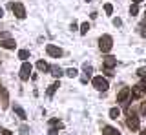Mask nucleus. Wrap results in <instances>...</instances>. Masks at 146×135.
I'll list each match as a JSON object with an SVG mask.
<instances>
[{"mask_svg":"<svg viewBox=\"0 0 146 135\" xmlns=\"http://www.w3.org/2000/svg\"><path fill=\"white\" fill-rule=\"evenodd\" d=\"M141 2H143V0H133V4H141Z\"/></svg>","mask_w":146,"mask_h":135,"instance_id":"33","label":"nucleus"},{"mask_svg":"<svg viewBox=\"0 0 146 135\" xmlns=\"http://www.w3.org/2000/svg\"><path fill=\"white\" fill-rule=\"evenodd\" d=\"M141 35H143V37H146V28H141Z\"/></svg>","mask_w":146,"mask_h":135,"instance_id":"31","label":"nucleus"},{"mask_svg":"<svg viewBox=\"0 0 146 135\" xmlns=\"http://www.w3.org/2000/svg\"><path fill=\"white\" fill-rule=\"evenodd\" d=\"M86 2H90V0H86Z\"/></svg>","mask_w":146,"mask_h":135,"instance_id":"35","label":"nucleus"},{"mask_svg":"<svg viewBox=\"0 0 146 135\" xmlns=\"http://www.w3.org/2000/svg\"><path fill=\"white\" fill-rule=\"evenodd\" d=\"M0 46L6 48V49H13L17 44H15V40H13V38H2V40H0Z\"/></svg>","mask_w":146,"mask_h":135,"instance_id":"10","label":"nucleus"},{"mask_svg":"<svg viewBox=\"0 0 146 135\" xmlns=\"http://www.w3.org/2000/svg\"><path fill=\"white\" fill-rule=\"evenodd\" d=\"M2 17H4V9H2V7H0V19H2Z\"/></svg>","mask_w":146,"mask_h":135,"instance_id":"32","label":"nucleus"},{"mask_svg":"<svg viewBox=\"0 0 146 135\" xmlns=\"http://www.w3.org/2000/svg\"><path fill=\"white\" fill-rule=\"evenodd\" d=\"M0 132H2V135H11V132H9V130H6V128L0 130Z\"/></svg>","mask_w":146,"mask_h":135,"instance_id":"30","label":"nucleus"},{"mask_svg":"<svg viewBox=\"0 0 146 135\" xmlns=\"http://www.w3.org/2000/svg\"><path fill=\"white\" fill-rule=\"evenodd\" d=\"M113 26H115V28H121V26H122V20L121 19H113Z\"/></svg>","mask_w":146,"mask_h":135,"instance_id":"27","label":"nucleus"},{"mask_svg":"<svg viewBox=\"0 0 146 135\" xmlns=\"http://www.w3.org/2000/svg\"><path fill=\"white\" fill-rule=\"evenodd\" d=\"M104 11H106L108 15H110V13L113 11V6H111V4H106V6H104Z\"/></svg>","mask_w":146,"mask_h":135,"instance_id":"26","label":"nucleus"},{"mask_svg":"<svg viewBox=\"0 0 146 135\" xmlns=\"http://www.w3.org/2000/svg\"><path fill=\"white\" fill-rule=\"evenodd\" d=\"M88 31H90V24H88V22H84V24L80 26V33H82V35H86Z\"/></svg>","mask_w":146,"mask_h":135,"instance_id":"20","label":"nucleus"},{"mask_svg":"<svg viewBox=\"0 0 146 135\" xmlns=\"http://www.w3.org/2000/svg\"><path fill=\"white\" fill-rule=\"evenodd\" d=\"M49 124L55 126V128H57V126H58V128H62V122H60L58 119H51V120H49Z\"/></svg>","mask_w":146,"mask_h":135,"instance_id":"21","label":"nucleus"},{"mask_svg":"<svg viewBox=\"0 0 146 135\" xmlns=\"http://www.w3.org/2000/svg\"><path fill=\"white\" fill-rule=\"evenodd\" d=\"M46 51H48L49 57H55V58H60L62 57V49L57 48V46H53V44H48V46H46Z\"/></svg>","mask_w":146,"mask_h":135,"instance_id":"6","label":"nucleus"},{"mask_svg":"<svg viewBox=\"0 0 146 135\" xmlns=\"http://www.w3.org/2000/svg\"><path fill=\"white\" fill-rule=\"evenodd\" d=\"M91 82H93V88L99 89V91H106V89L110 88V86H108V80L104 79V77H95Z\"/></svg>","mask_w":146,"mask_h":135,"instance_id":"3","label":"nucleus"},{"mask_svg":"<svg viewBox=\"0 0 146 135\" xmlns=\"http://www.w3.org/2000/svg\"><path fill=\"white\" fill-rule=\"evenodd\" d=\"M49 71H51V75H53V77H57V79L64 75V71H62L58 66H51V68H49Z\"/></svg>","mask_w":146,"mask_h":135,"instance_id":"14","label":"nucleus"},{"mask_svg":"<svg viewBox=\"0 0 146 135\" xmlns=\"http://www.w3.org/2000/svg\"><path fill=\"white\" fill-rule=\"evenodd\" d=\"M66 75H68V77H71V79H75V77H77V75H79V71H77V69H75V68H70V69H68V71H66Z\"/></svg>","mask_w":146,"mask_h":135,"instance_id":"19","label":"nucleus"},{"mask_svg":"<svg viewBox=\"0 0 146 135\" xmlns=\"http://www.w3.org/2000/svg\"><path fill=\"white\" fill-rule=\"evenodd\" d=\"M130 95H131V99H139V97L146 95V84L143 82V84H137V86H133V88L130 89Z\"/></svg>","mask_w":146,"mask_h":135,"instance_id":"2","label":"nucleus"},{"mask_svg":"<svg viewBox=\"0 0 146 135\" xmlns=\"http://www.w3.org/2000/svg\"><path fill=\"white\" fill-rule=\"evenodd\" d=\"M119 115H121L119 108H111V110H110V119H119Z\"/></svg>","mask_w":146,"mask_h":135,"instance_id":"17","label":"nucleus"},{"mask_svg":"<svg viewBox=\"0 0 146 135\" xmlns=\"http://www.w3.org/2000/svg\"><path fill=\"white\" fill-rule=\"evenodd\" d=\"M82 71H84V75H86V77H84V80H82V82H88V79L91 77V73H93V68H91V66L88 64V62H86V64L82 66Z\"/></svg>","mask_w":146,"mask_h":135,"instance_id":"11","label":"nucleus"},{"mask_svg":"<svg viewBox=\"0 0 146 135\" xmlns=\"http://www.w3.org/2000/svg\"><path fill=\"white\" fill-rule=\"evenodd\" d=\"M141 113H143V115H146V101L143 102V106H141Z\"/></svg>","mask_w":146,"mask_h":135,"instance_id":"29","label":"nucleus"},{"mask_svg":"<svg viewBox=\"0 0 146 135\" xmlns=\"http://www.w3.org/2000/svg\"><path fill=\"white\" fill-rule=\"evenodd\" d=\"M137 13H139V7H137V4H133V6L130 7V15L133 17V15H137Z\"/></svg>","mask_w":146,"mask_h":135,"instance_id":"23","label":"nucleus"},{"mask_svg":"<svg viewBox=\"0 0 146 135\" xmlns=\"http://www.w3.org/2000/svg\"><path fill=\"white\" fill-rule=\"evenodd\" d=\"M57 88H58V82H53V84H51V86H49V88H48V91H46V93H48V97H51V95H53V93H55V91H57Z\"/></svg>","mask_w":146,"mask_h":135,"instance_id":"16","label":"nucleus"},{"mask_svg":"<svg viewBox=\"0 0 146 135\" xmlns=\"http://www.w3.org/2000/svg\"><path fill=\"white\" fill-rule=\"evenodd\" d=\"M18 58L26 62L27 58H29V51H27V49H20V51H18Z\"/></svg>","mask_w":146,"mask_h":135,"instance_id":"15","label":"nucleus"},{"mask_svg":"<svg viewBox=\"0 0 146 135\" xmlns=\"http://www.w3.org/2000/svg\"><path fill=\"white\" fill-rule=\"evenodd\" d=\"M0 88H2V84H0Z\"/></svg>","mask_w":146,"mask_h":135,"instance_id":"36","label":"nucleus"},{"mask_svg":"<svg viewBox=\"0 0 146 135\" xmlns=\"http://www.w3.org/2000/svg\"><path fill=\"white\" fill-rule=\"evenodd\" d=\"M126 126L131 130V132H137V130H139V117L130 113L128 115V120H126Z\"/></svg>","mask_w":146,"mask_h":135,"instance_id":"5","label":"nucleus"},{"mask_svg":"<svg viewBox=\"0 0 146 135\" xmlns=\"http://www.w3.org/2000/svg\"><path fill=\"white\" fill-rule=\"evenodd\" d=\"M102 64H104V68H106V69H111V68H115V66H117V58H115V57H111V55H108V57H104Z\"/></svg>","mask_w":146,"mask_h":135,"instance_id":"8","label":"nucleus"},{"mask_svg":"<svg viewBox=\"0 0 146 135\" xmlns=\"http://www.w3.org/2000/svg\"><path fill=\"white\" fill-rule=\"evenodd\" d=\"M9 7L13 9V13H15L17 19H24V17H26V9H24V6H22L20 2H17V4H9Z\"/></svg>","mask_w":146,"mask_h":135,"instance_id":"4","label":"nucleus"},{"mask_svg":"<svg viewBox=\"0 0 146 135\" xmlns=\"http://www.w3.org/2000/svg\"><path fill=\"white\" fill-rule=\"evenodd\" d=\"M2 38H11V35H9L7 31H2V33H0V40Z\"/></svg>","mask_w":146,"mask_h":135,"instance_id":"28","label":"nucleus"},{"mask_svg":"<svg viewBox=\"0 0 146 135\" xmlns=\"http://www.w3.org/2000/svg\"><path fill=\"white\" fill-rule=\"evenodd\" d=\"M141 135H146V130H144V132H141Z\"/></svg>","mask_w":146,"mask_h":135,"instance_id":"34","label":"nucleus"},{"mask_svg":"<svg viewBox=\"0 0 146 135\" xmlns=\"http://www.w3.org/2000/svg\"><path fill=\"white\" fill-rule=\"evenodd\" d=\"M29 133V128L27 126H20V135H27Z\"/></svg>","mask_w":146,"mask_h":135,"instance_id":"25","label":"nucleus"},{"mask_svg":"<svg viewBox=\"0 0 146 135\" xmlns=\"http://www.w3.org/2000/svg\"><path fill=\"white\" fill-rule=\"evenodd\" d=\"M48 135H58V128L51 126V128H49V132H48Z\"/></svg>","mask_w":146,"mask_h":135,"instance_id":"24","label":"nucleus"},{"mask_svg":"<svg viewBox=\"0 0 146 135\" xmlns=\"http://www.w3.org/2000/svg\"><path fill=\"white\" fill-rule=\"evenodd\" d=\"M99 48H100V51L102 53H108L110 49L113 48V38L110 37V35H102L99 40Z\"/></svg>","mask_w":146,"mask_h":135,"instance_id":"1","label":"nucleus"},{"mask_svg":"<svg viewBox=\"0 0 146 135\" xmlns=\"http://www.w3.org/2000/svg\"><path fill=\"white\" fill-rule=\"evenodd\" d=\"M29 77H31V64H29V62H24L22 68H20V79L27 80Z\"/></svg>","mask_w":146,"mask_h":135,"instance_id":"7","label":"nucleus"},{"mask_svg":"<svg viewBox=\"0 0 146 135\" xmlns=\"http://www.w3.org/2000/svg\"><path fill=\"white\" fill-rule=\"evenodd\" d=\"M128 97H130V88H122L117 95V102H124Z\"/></svg>","mask_w":146,"mask_h":135,"instance_id":"9","label":"nucleus"},{"mask_svg":"<svg viewBox=\"0 0 146 135\" xmlns=\"http://www.w3.org/2000/svg\"><path fill=\"white\" fill-rule=\"evenodd\" d=\"M137 75H139V77H141V79H143L144 82H146V69H144V68H141V69L137 71Z\"/></svg>","mask_w":146,"mask_h":135,"instance_id":"22","label":"nucleus"},{"mask_svg":"<svg viewBox=\"0 0 146 135\" xmlns=\"http://www.w3.org/2000/svg\"><path fill=\"white\" fill-rule=\"evenodd\" d=\"M13 111H15V113L18 115V119H22V120H24V119H27V115H26V111H24V110H22V108H20V106H18V104H15V106H13Z\"/></svg>","mask_w":146,"mask_h":135,"instance_id":"12","label":"nucleus"},{"mask_svg":"<svg viewBox=\"0 0 146 135\" xmlns=\"http://www.w3.org/2000/svg\"><path fill=\"white\" fill-rule=\"evenodd\" d=\"M102 135H121V133H119L113 126H104V128H102Z\"/></svg>","mask_w":146,"mask_h":135,"instance_id":"13","label":"nucleus"},{"mask_svg":"<svg viewBox=\"0 0 146 135\" xmlns=\"http://www.w3.org/2000/svg\"><path fill=\"white\" fill-rule=\"evenodd\" d=\"M36 68H38L40 71H48V69H49V66L46 64L44 60H38V62H36Z\"/></svg>","mask_w":146,"mask_h":135,"instance_id":"18","label":"nucleus"}]
</instances>
